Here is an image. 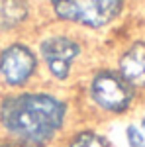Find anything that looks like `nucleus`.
<instances>
[{"label": "nucleus", "instance_id": "nucleus-1", "mask_svg": "<svg viewBox=\"0 0 145 147\" xmlns=\"http://www.w3.org/2000/svg\"><path fill=\"white\" fill-rule=\"evenodd\" d=\"M71 104L51 90H10L0 98V131L37 147H49L67 134Z\"/></svg>", "mask_w": 145, "mask_h": 147}, {"label": "nucleus", "instance_id": "nucleus-2", "mask_svg": "<svg viewBox=\"0 0 145 147\" xmlns=\"http://www.w3.org/2000/svg\"><path fill=\"white\" fill-rule=\"evenodd\" d=\"M84 45L80 37L69 32H53L39 39L37 59L47 77L55 82H69L82 61Z\"/></svg>", "mask_w": 145, "mask_h": 147}, {"label": "nucleus", "instance_id": "nucleus-3", "mask_svg": "<svg viewBox=\"0 0 145 147\" xmlns=\"http://www.w3.org/2000/svg\"><path fill=\"white\" fill-rule=\"evenodd\" d=\"M86 98L90 104L104 114L127 112L134 104L135 90L114 69H96L86 82Z\"/></svg>", "mask_w": 145, "mask_h": 147}, {"label": "nucleus", "instance_id": "nucleus-4", "mask_svg": "<svg viewBox=\"0 0 145 147\" xmlns=\"http://www.w3.org/2000/svg\"><path fill=\"white\" fill-rule=\"evenodd\" d=\"M49 4L61 22L102 30L118 18L123 0H49Z\"/></svg>", "mask_w": 145, "mask_h": 147}, {"label": "nucleus", "instance_id": "nucleus-5", "mask_svg": "<svg viewBox=\"0 0 145 147\" xmlns=\"http://www.w3.org/2000/svg\"><path fill=\"white\" fill-rule=\"evenodd\" d=\"M39 73L37 51L24 41H12L0 49V80L10 90H24Z\"/></svg>", "mask_w": 145, "mask_h": 147}, {"label": "nucleus", "instance_id": "nucleus-6", "mask_svg": "<svg viewBox=\"0 0 145 147\" xmlns=\"http://www.w3.org/2000/svg\"><path fill=\"white\" fill-rule=\"evenodd\" d=\"M118 73L134 88H145V41H135L118 59Z\"/></svg>", "mask_w": 145, "mask_h": 147}, {"label": "nucleus", "instance_id": "nucleus-7", "mask_svg": "<svg viewBox=\"0 0 145 147\" xmlns=\"http://www.w3.org/2000/svg\"><path fill=\"white\" fill-rule=\"evenodd\" d=\"M57 143L59 147H112L108 137L90 127H78L71 134H65Z\"/></svg>", "mask_w": 145, "mask_h": 147}, {"label": "nucleus", "instance_id": "nucleus-8", "mask_svg": "<svg viewBox=\"0 0 145 147\" xmlns=\"http://www.w3.org/2000/svg\"><path fill=\"white\" fill-rule=\"evenodd\" d=\"M28 16L26 0H0V32L18 28Z\"/></svg>", "mask_w": 145, "mask_h": 147}, {"label": "nucleus", "instance_id": "nucleus-9", "mask_svg": "<svg viewBox=\"0 0 145 147\" xmlns=\"http://www.w3.org/2000/svg\"><path fill=\"white\" fill-rule=\"evenodd\" d=\"M125 139H127V147H145V137L139 129V125H127Z\"/></svg>", "mask_w": 145, "mask_h": 147}, {"label": "nucleus", "instance_id": "nucleus-10", "mask_svg": "<svg viewBox=\"0 0 145 147\" xmlns=\"http://www.w3.org/2000/svg\"><path fill=\"white\" fill-rule=\"evenodd\" d=\"M0 147H37V145L26 143L20 139H12V137H0Z\"/></svg>", "mask_w": 145, "mask_h": 147}, {"label": "nucleus", "instance_id": "nucleus-11", "mask_svg": "<svg viewBox=\"0 0 145 147\" xmlns=\"http://www.w3.org/2000/svg\"><path fill=\"white\" fill-rule=\"evenodd\" d=\"M139 129H141V134H143V137H145V118L141 120V125H139Z\"/></svg>", "mask_w": 145, "mask_h": 147}]
</instances>
